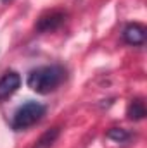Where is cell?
Segmentation results:
<instances>
[{"label":"cell","mask_w":147,"mask_h":148,"mask_svg":"<svg viewBox=\"0 0 147 148\" xmlns=\"http://www.w3.org/2000/svg\"><path fill=\"white\" fill-rule=\"evenodd\" d=\"M45 112H47L45 105L33 102V100H28L16 109L14 115H12V121H10V126L14 131H24V129L35 126L37 122H40L43 119Z\"/></svg>","instance_id":"cell-2"},{"label":"cell","mask_w":147,"mask_h":148,"mask_svg":"<svg viewBox=\"0 0 147 148\" xmlns=\"http://www.w3.org/2000/svg\"><path fill=\"white\" fill-rule=\"evenodd\" d=\"M106 136L109 140H112V141H116V143H126L130 140V133L126 129H121V127H112V129H109L106 133Z\"/></svg>","instance_id":"cell-8"},{"label":"cell","mask_w":147,"mask_h":148,"mask_svg":"<svg viewBox=\"0 0 147 148\" xmlns=\"http://www.w3.org/2000/svg\"><path fill=\"white\" fill-rule=\"evenodd\" d=\"M66 79V69L59 64L40 66L28 73L26 84L38 95H49L55 91Z\"/></svg>","instance_id":"cell-1"},{"label":"cell","mask_w":147,"mask_h":148,"mask_svg":"<svg viewBox=\"0 0 147 148\" xmlns=\"http://www.w3.org/2000/svg\"><path fill=\"white\" fill-rule=\"evenodd\" d=\"M21 76L16 71H7L0 77V102L10 98L21 86Z\"/></svg>","instance_id":"cell-5"},{"label":"cell","mask_w":147,"mask_h":148,"mask_svg":"<svg viewBox=\"0 0 147 148\" xmlns=\"http://www.w3.org/2000/svg\"><path fill=\"white\" fill-rule=\"evenodd\" d=\"M146 115H147V109H146L144 98H140V97L132 98L130 103H128V107H126V117H128L130 121L137 122V121L146 119Z\"/></svg>","instance_id":"cell-6"},{"label":"cell","mask_w":147,"mask_h":148,"mask_svg":"<svg viewBox=\"0 0 147 148\" xmlns=\"http://www.w3.org/2000/svg\"><path fill=\"white\" fill-rule=\"evenodd\" d=\"M68 14L61 9H54V10H47L43 12L35 23V29L38 33H52L55 29H59L64 23H66Z\"/></svg>","instance_id":"cell-3"},{"label":"cell","mask_w":147,"mask_h":148,"mask_svg":"<svg viewBox=\"0 0 147 148\" xmlns=\"http://www.w3.org/2000/svg\"><path fill=\"white\" fill-rule=\"evenodd\" d=\"M2 2H9V0H2Z\"/></svg>","instance_id":"cell-9"},{"label":"cell","mask_w":147,"mask_h":148,"mask_svg":"<svg viewBox=\"0 0 147 148\" xmlns=\"http://www.w3.org/2000/svg\"><path fill=\"white\" fill-rule=\"evenodd\" d=\"M121 38L130 47H142L147 38V28L140 23H130L123 28Z\"/></svg>","instance_id":"cell-4"},{"label":"cell","mask_w":147,"mask_h":148,"mask_svg":"<svg viewBox=\"0 0 147 148\" xmlns=\"http://www.w3.org/2000/svg\"><path fill=\"white\" fill-rule=\"evenodd\" d=\"M59 133H61L59 127H52V129L45 131V133L37 140V143H35L33 148H50L54 143H55V140L59 138Z\"/></svg>","instance_id":"cell-7"}]
</instances>
